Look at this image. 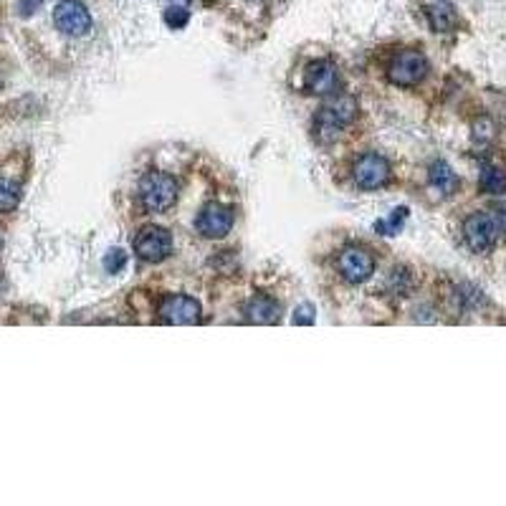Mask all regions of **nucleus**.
Segmentation results:
<instances>
[{
	"mask_svg": "<svg viewBox=\"0 0 506 506\" xmlns=\"http://www.w3.org/2000/svg\"><path fill=\"white\" fill-rule=\"evenodd\" d=\"M140 200L150 213H165L177 200V183L165 173H147L140 183Z\"/></svg>",
	"mask_w": 506,
	"mask_h": 506,
	"instance_id": "obj_1",
	"label": "nucleus"
},
{
	"mask_svg": "<svg viewBox=\"0 0 506 506\" xmlns=\"http://www.w3.org/2000/svg\"><path fill=\"white\" fill-rule=\"evenodd\" d=\"M428 20H430V29L436 33H448L456 29L459 16H456L453 5L448 0H438L433 5H428Z\"/></svg>",
	"mask_w": 506,
	"mask_h": 506,
	"instance_id": "obj_13",
	"label": "nucleus"
},
{
	"mask_svg": "<svg viewBox=\"0 0 506 506\" xmlns=\"http://www.w3.org/2000/svg\"><path fill=\"white\" fill-rule=\"evenodd\" d=\"M53 23L63 36H84L92 29V13L81 0H61L53 11Z\"/></svg>",
	"mask_w": 506,
	"mask_h": 506,
	"instance_id": "obj_6",
	"label": "nucleus"
},
{
	"mask_svg": "<svg viewBox=\"0 0 506 506\" xmlns=\"http://www.w3.org/2000/svg\"><path fill=\"white\" fill-rule=\"evenodd\" d=\"M231 228H233V213H231V208L221 206V203H210L198 216V231L206 238L228 236Z\"/></svg>",
	"mask_w": 506,
	"mask_h": 506,
	"instance_id": "obj_11",
	"label": "nucleus"
},
{
	"mask_svg": "<svg viewBox=\"0 0 506 506\" xmlns=\"http://www.w3.org/2000/svg\"><path fill=\"white\" fill-rule=\"evenodd\" d=\"M428 74V59L420 51H403L388 66V79L397 86H415Z\"/></svg>",
	"mask_w": 506,
	"mask_h": 506,
	"instance_id": "obj_5",
	"label": "nucleus"
},
{
	"mask_svg": "<svg viewBox=\"0 0 506 506\" xmlns=\"http://www.w3.org/2000/svg\"><path fill=\"white\" fill-rule=\"evenodd\" d=\"M481 188L491 192V195H499L506 190V173L502 167H494V165H486L481 170Z\"/></svg>",
	"mask_w": 506,
	"mask_h": 506,
	"instance_id": "obj_16",
	"label": "nucleus"
},
{
	"mask_svg": "<svg viewBox=\"0 0 506 506\" xmlns=\"http://www.w3.org/2000/svg\"><path fill=\"white\" fill-rule=\"evenodd\" d=\"M18 203H20V185L8 177H0V213L16 210Z\"/></svg>",
	"mask_w": 506,
	"mask_h": 506,
	"instance_id": "obj_15",
	"label": "nucleus"
},
{
	"mask_svg": "<svg viewBox=\"0 0 506 506\" xmlns=\"http://www.w3.org/2000/svg\"><path fill=\"white\" fill-rule=\"evenodd\" d=\"M372 271H375V258L364 249L349 246V249L339 253V273L345 276V282H349V284H363L372 276Z\"/></svg>",
	"mask_w": 506,
	"mask_h": 506,
	"instance_id": "obj_9",
	"label": "nucleus"
},
{
	"mask_svg": "<svg viewBox=\"0 0 506 506\" xmlns=\"http://www.w3.org/2000/svg\"><path fill=\"white\" fill-rule=\"evenodd\" d=\"M159 319L165 324H175V327H188V324H198L200 322V304L192 297H183V294H173L159 304Z\"/></svg>",
	"mask_w": 506,
	"mask_h": 506,
	"instance_id": "obj_8",
	"label": "nucleus"
},
{
	"mask_svg": "<svg viewBox=\"0 0 506 506\" xmlns=\"http://www.w3.org/2000/svg\"><path fill=\"white\" fill-rule=\"evenodd\" d=\"M246 319L251 324H276L279 322V314H282V306L271 297H253L246 309H243Z\"/></svg>",
	"mask_w": 506,
	"mask_h": 506,
	"instance_id": "obj_12",
	"label": "nucleus"
},
{
	"mask_svg": "<svg viewBox=\"0 0 506 506\" xmlns=\"http://www.w3.org/2000/svg\"><path fill=\"white\" fill-rule=\"evenodd\" d=\"M188 18L190 13L185 11V8H180V5H175V8H167L165 11V23L170 26V29H183V26H188Z\"/></svg>",
	"mask_w": 506,
	"mask_h": 506,
	"instance_id": "obj_17",
	"label": "nucleus"
},
{
	"mask_svg": "<svg viewBox=\"0 0 506 506\" xmlns=\"http://www.w3.org/2000/svg\"><path fill=\"white\" fill-rule=\"evenodd\" d=\"M491 213L496 216V221H499V228H502V233L506 236V203H499L496 208H491Z\"/></svg>",
	"mask_w": 506,
	"mask_h": 506,
	"instance_id": "obj_22",
	"label": "nucleus"
},
{
	"mask_svg": "<svg viewBox=\"0 0 506 506\" xmlns=\"http://www.w3.org/2000/svg\"><path fill=\"white\" fill-rule=\"evenodd\" d=\"M339 84V71L332 61H316L306 69L304 74V89L314 96H327L337 92Z\"/></svg>",
	"mask_w": 506,
	"mask_h": 506,
	"instance_id": "obj_10",
	"label": "nucleus"
},
{
	"mask_svg": "<svg viewBox=\"0 0 506 506\" xmlns=\"http://www.w3.org/2000/svg\"><path fill=\"white\" fill-rule=\"evenodd\" d=\"M504 236L494 213H474L463 223V238L469 249L476 253H486L496 246V241Z\"/></svg>",
	"mask_w": 506,
	"mask_h": 506,
	"instance_id": "obj_3",
	"label": "nucleus"
},
{
	"mask_svg": "<svg viewBox=\"0 0 506 506\" xmlns=\"http://www.w3.org/2000/svg\"><path fill=\"white\" fill-rule=\"evenodd\" d=\"M357 114V102L352 96H337L334 102L324 104L319 110V117H316V135L322 143H330L339 135V129L345 125H349Z\"/></svg>",
	"mask_w": 506,
	"mask_h": 506,
	"instance_id": "obj_2",
	"label": "nucleus"
},
{
	"mask_svg": "<svg viewBox=\"0 0 506 506\" xmlns=\"http://www.w3.org/2000/svg\"><path fill=\"white\" fill-rule=\"evenodd\" d=\"M104 266H107V271H117L125 266V253L119 251V249H114V251H110V256H107V261H104Z\"/></svg>",
	"mask_w": 506,
	"mask_h": 506,
	"instance_id": "obj_19",
	"label": "nucleus"
},
{
	"mask_svg": "<svg viewBox=\"0 0 506 506\" xmlns=\"http://www.w3.org/2000/svg\"><path fill=\"white\" fill-rule=\"evenodd\" d=\"M405 216H408V210L405 208H400V210H396L393 213V218H390V223L380 221L375 228H380V231H385V236H393V233H397V228H400V223L405 221Z\"/></svg>",
	"mask_w": 506,
	"mask_h": 506,
	"instance_id": "obj_18",
	"label": "nucleus"
},
{
	"mask_svg": "<svg viewBox=\"0 0 506 506\" xmlns=\"http://www.w3.org/2000/svg\"><path fill=\"white\" fill-rule=\"evenodd\" d=\"M352 180L355 185L363 190H378L385 188L390 183V165L388 159L378 155V152H367L355 162L352 167Z\"/></svg>",
	"mask_w": 506,
	"mask_h": 506,
	"instance_id": "obj_4",
	"label": "nucleus"
},
{
	"mask_svg": "<svg viewBox=\"0 0 506 506\" xmlns=\"http://www.w3.org/2000/svg\"><path fill=\"white\" fill-rule=\"evenodd\" d=\"M173 251V236L165 231V228H158V225H150L144 228L140 236L135 238V253L143 258V261H162L167 258Z\"/></svg>",
	"mask_w": 506,
	"mask_h": 506,
	"instance_id": "obj_7",
	"label": "nucleus"
},
{
	"mask_svg": "<svg viewBox=\"0 0 506 506\" xmlns=\"http://www.w3.org/2000/svg\"><path fill=\"white\" fill-rule=\"evenodd\" d=\"M312 322H314V309L309 304L299 306L297 314H294V324H312Z\"/></svg>",
	"mask_w": 506,
	"mask_h": 506,
	"instance_id": "obj_20",
	"label": "nucleus"
},
{
	"mask_svg": "<svg viewBox=\"0 0 506 506\" xmlns=\"http://www.w3.org/2000/svg\"><path fill=\"white\" fill-rule=\"evenodd\" d=\"M430 185L438 190L441 195H451L459 188V177L445 162H433L430 165Z\"/></svg>",
	"mask_w": 506,
	"mask_h": 506,
	"instance_id": "obj_14",
	"label": "nucleus"
},
{
	"mask_svg": "<svg viewBox=\"0 0 506 506\" xmlns=\"http://www.w3.org/2000/svg\"><path fill=\"white\" fill-rule=\"evenodd\" d=\"M41 3L44 0H18V8H20L23 16H31V13H36L41 8Z\"/></svg>",
	"mask_w": 506,
	"mask_h": 506,
	"instance_id": "obj_21",
	"label": "nucleus"
}]
</instances>
